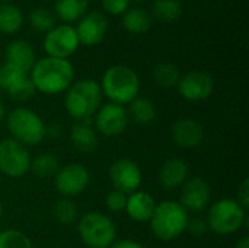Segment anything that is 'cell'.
Segmentation results:
<instances>
[{
    "label": "cell",
    "instance_id": "1",
    "mask_svg": "<svg viewBox=\"0 0 249 248\" xmlns=\"http://www.w3.org/2000/svg\"><path fill=\"white\" fill-rule=\"evenodd\" d=\"M29 77L41 94L58 95L66 92L74 82V67L70 60L45 56L36 58Z\"/></svg>",
    "mask_w": 249,
    "mask_h": 248
},
{
    "label": "cell",
    "instance_id": "2",
    "mask_svg": "<svg viewBox=\"0 0 249 248\" xmlns=\"http://www.w3.org/2000/svg\"><path fill=\"white\" fill-rule=\"evenodd\" d=\"M99 86L102 95H105L111 102L124 107L139 96L140 79L131 67L115 64L105 70Z\"/></svg>",
    "mask_w": 249,
    "mask_h": 248
},
{
    "label": "cell",
    "instance_id": "3",
    "mask_svg": "<svg viewBox=\"0 0 249 248\" xmlns=\"http://www.w3.org/2000/svg\"><path fill=\"white\" fill-rule=\"evenodd\" d=\"M102 96L101 86L96 80L80 79L73 82L66 91L64 107L76 121L90 120L99 110Z\"/></svg>",
    "mask_w": 249,
    "mask_h": 248
},
{
    "label": "cell",
    "instance_id": "4",
    "mask_svg": "<svg viewBox=\"0 0 249 248\" xmlns=\"http://www.w3.org/2000/svg\"><path fill=\"white\" fill-rule=\"evenodd\" d=\"M190 215L179 202L165 200L156 203L149 221L152 234L160 241H174L185 232Z\"/></svg>",
    "mask_w": 249,
    "mask_h": 248
},
{
    "label": "cell",
    "instance_id": "5",
    "mask_svg": "<svg viewBox=\"0 0 249 248\" xmlns=\"http://www.w3.org/2000/svg\"><path fill=\"white\" fill-rule=\"evenodd\" d=\"M6 126L12 139L26 148L36 146L45 139V123L29 108H13L6 117Z\"/></svg>",
    "mask_w": 249,
    "mask_h": 248
},
{
    "label": "cell",
    "instance_id": "6",
    "mask_svg": "<svg viewBox=\"0 0 249 248\" xmlns=\"http://www.w3.org/2000/svg\"><path fill=\"white\" fill-rule=\"evenodd\" d=\"M206 222L209 231L217 235H231L245 225L247 209L236 199H220L209 208Z\"/></svg>",
    "mask_w": 249,
    "mask_h": 248
},
{
    "label": "cell",
    "instance_id": "7",
    "mask_svg": "<svg viewBox=\"0 0 249 248\" xmlns=\"http://www.w3.org/2000/svg\"><path fill=\"white\" fill-rule=\"evenodd\" d=\"M82 243L89 248H108L117 237V229L109 216L101 212H88L77 222Z\"/></svg>",
    "mask_w": 249,
    "mask_h": 248
},
{
    "label": "cell",
    "instance_id": "8",
    "mask_svg": "<svg viewBox=\"0 0 249 248\" xmlns=\"http://www.w3.org/2000/svg\"><path fill=\"white\" fill-rule=\"evenodd\" d=\"M31 168V153L26 146L10 139L0 142V172L10 178H20Z\"/></svg>",
    "mask_w": 249,
    "mask_h": 248
},
{
    "label": "cell",
    "instance_id": "9",
    "mask_svg": "<svg viewBox=\"0 0 249 248\" xmlns=\"http://www.w3.org/2000/svg\"><path fill=\"white\" fill-rule=\"evenodd\" d=\"M80 47L74 25H55L44 37V51L48 57L69 60Z\"/></svg>",
    "mask_w": 249,
    "mask_h": 248
},
{
    "label": "cell",
    "instance_id": "10",
    "mask_svg": "<svg viewBox=\"0 0 249 248\" xmlns=\"http://www.w3.org/2000/svg\"><path fill=\"white\" fill-rule=\"evenodd\" d=\"M89 183L90 172L85 165L79 162H70L61 167L54 177V186L57 191L64 197H74L83 193Z\"/></svg>",
    "mask_w": 249,
    "mask_h": 248
},
{
    "label": "cell",
    "instance_id": "11",
    "mask_svg": "<svg viewBox=\"0 0 249 248\" xmlns=\"http://www.w3.org/2000/svg\"><path fill=\"white\" fill-rule=\"evenodd\" d=\"M95 120V130H98L104 136H120L125 132L128 126V113L125 107L108 102L105 105H101L96 114L93 115Z\"/></svg>",
    "mask_w": 249,
    "mask_h": 248
},
{
    "label": "cell",
    "instance_id": "12",
    "mask_svg": "<svg viewBox=\"0 0 249 248\" xmlns=\"http://www.w3.org/2000/svg\"><path fill=\"white\" fill-rule=\"evenodd\" d=\"M108 175L114 186V190L123 191L125 194H131L137 191L143 180L139 164L128 158H121L112 162Z\"/></svg>",
    "mask_w": 249,
    "mask_h": 248
},
{
    "label": "cell",
    "instance_id": "13",
    "mask_svg": "<svg viewBox=\"0 0 249 248\" xmlns=\"http://www.w3.org/2000/svg\"><path fill=\"white\" fill-rule=\"evenodd\" d=\"M177 86L184 99L191 101V102H200V101L207 99L213 94L214 79L207 72L193 70L181 76Z\"/></svg>",
    "mask_w": 249,
    "mask_h": 248
},
{
    "label": "cell",
    "instance_id": "14",
    "mask_svg": "<svg viewBox=\"0 0 249 248\" xmlns=\"http://www.w3.org/2000/svg\"><path fill=\"white\" fill-rule=\"evenodd\" d=\"M212 199V189L201 177L188 178L181 187V206L190 213H198L204 210Z\"/></svg>",
    "mask_w": 249,
    "mask_h": 248
},
{
    "label": "cell",
    "instance_id": "15",
    "mask_svg": "<svg viewBox=\"0 0 249 248\" xmlns=\"http://www.w3.org/2000/svg\"><path fill=\"white\" fill-rule=\"evenodd\" d=\"M80 45L95 47L104 41L108 32V20L101 12H88L74 26Z\"/></svg>",
    "mask_w": 249,
    "mask_h": 248
},
{
    "label": "cell",
    "instance_id": "16",
    "mask_svg": "<svg viewBox=\"0 0 249 248\" xmlns=\"http://www.w3.org/2000/svg\"><path fill=\"white\" fill-rule=\"evenodd\" d=\"M6 64L19 70L23 75H29L32 70L36 56L34 47L25 39H15L6 47Z\"/></svg>",
    "mask_w": 249,
    "mask_h": 248
},
{
    "label": "cell",
    "instance_id": "17",
    "mask_svg": "<svg viewBox=\"0 0 249 248\" xmlns=\"http://www.w3.org/2000/svg\"><path fill=\"white\" fill-rule=\"evenodd\" d=\"M171 133L174 142L185 149H193L200 146L204 139L203 126L193 118H181L175 121L171 129Z\"/></svg>",
    "mask_w": 249,
    "mask_h": 248
},
{
    "label": "cell",
    "instance_id": "18",
    "mask_svg": "<svg viewBox=\"0 0 249 248\" xmlns=\"http://www.w3.org/2000/svg\"><path fill=\"white\" fill-rule=\"evenodd\" d=\"M188 174L190 170L184 159L171 158L159 170V183L165 190H177L188 180Z\"/></svg>",
    "mask_w": 249,
    "mask_h": 248
},
{
    "label": "cell",
    "instance_id": "19",
    "mask_svg": "<svg viewBox=\"0 0 249 248\" xmlns=\"http://www.w3.org/2000/svg\"><path fill=\"white\" fill-rule=\"evenodd\" d=\"M156 208V200L152 194L146 191H134L127 196L125 212L136 222H149L153 210Z\"/></svg>",
    "mask_w": 249,
    "mask_h": 248
},
{
    "label": "cell",
    "instance_id": "20",
    "mask_svg": "<svg viewBox=\"0 0 249 248\" xmlns=\"http://www.w3.org/2000/svg\"><path fill=\"white\" fill-rule=\"evenodd\" d=\"M70 142L80 152H92L98 146L96 130L92 126V120L76 121L70 129Z\"/></svg>",
    "mask_w": 249,
    "mask_h": 248
},
{
    "label": "cell",
    "instance_id": "21",
    "mask_svg": "<svg viewBox=\"0 0 249 248\" xmlns=\"http://www.w3.org/2000/svg\"><path fill=\"white\" fill-rule=\"evenodd\" d=\"M89 9V0H54V15L63 23H77Z\"/></svg>",
    "mask_w": 249,
    "mask_h": 248
},
{
    "label": "cell",
    "instance_id": "22",
    "mask_svg": "<svg viewBox=\"0 0 249 248\" xmlns=\"http://www.w3.org/2000/svg\"><path fill=\"white\" fill-rule=\"evenodd\" d=\"M152 15L142 7H130L123 15V26L128 34H146L152 28Z\"/></svg>",
    "mask_w": 249,
    "mask_h": 248
},
{
    "label": "cell",
    "instance_id": "23",
    "mask_svg": "<svg viewBox=\"0 0 249 248\" xmlns=\"http://www.w3.org/2000/svg\"><path fill=\"white\" fill-rule=\"evenodd\" d=\"M23 25V13L13 3H0V32L16 34Z\"/></svg>",
    "mask_w": 249,
    "mask_h": 248
},
{
    "label": "cell",
    "instance_id": "24",
    "mask_svg": "<svg viewBox=\"0 0 249 248\" xmlns=\"http://www.w3.org/2000/svg\"><path fill=\"white\" fill-rule=\"evenodd\" d=\"M150 15L159 22L172 23L182 16V3L179 0H153Z\"/></svg>",
    "mask_w": 249,
    "mask_h": 248
},
{
    "label": "cell",
    "instance_id": "25",
    "mask_svg": "<svg viewBox=\"0 0 249 248\" xmlns=\"http://www.w3.org/2000/svg\"><path fill=\"white\" fill-rule=\"evenodd\" d=\"M128 115L137 123V124H150L156 118V107L149 98L137 96L128 104Z\"/></svg>",
    "mask_w": 249,
    "mask_h": 248
},
{
    "label": "cell",
    "instance_id": "26",
    "mask_svg": "<svg viewBox=\"0 0 249 248\" xmlns=\"http://www.w3.org/2000/svg\"><path fill=\"white\" fill-rule=\"evenodd\" d=\"M58 170H60L58 159L53 153L44 152V153H39L38 156H35L34 159H31L29 171H32L41 180H47L51 177L54 178Z\"/></svg>",
    "mask_w": 249,
    "mask_h": 248
},
{
    "label": "cell",
    "instance_id": "27",
    "mask_svg": "<svg viewBox=\"0 0 249 248\" xmlns=\"http://www.w3.org/2000/svg\"><path fill=\"white\" fill-rule=\"evenodd\" d=\"M153 79L162 88H174L181 79L179 69L172 63H160L153 69Z\"/></svg>",
    "mask_w": 249,
    "mask_h": 248
},
{
    "label": "cell",
    "instance_id": "28",
    "mask_svg": "<svg viewBox=\"0 0 249 248\" xmlns=\"http://www.w3.org/2000/svg\"><path fill=\"white\" fill-rule=\"evenodd\" d=\"M53 215L54 218L61 224V225H73L77 221L79 216V209L77 205L70 200V199H61L58 200L54 208H53Z\"/></svg>",
    "mask_w": 249,
    "mask_h": 248
},
{
    "label": "cell",
    "instance_id": "29",
    "mask_svg": "<svg viewBox=\"0 0 249 248\" xmlns=\"http://www.w3.org/2000/svg\"><path fill=\"white\" fill-rule=\"evenodd\" d=\"M29 25L36 32L47 34L51 28L55 26V15L51 13L47 7H35L29 13Z\"/></svg>",
    "mask_w": 249,
    "mask_h": 248
},
{
    "label": "cell",
    "instance_id": "30",
    "mask_svg": "<svg viewBox=\"0 0 249 248\" xmlns=\"http://www.w3.org/2000/svg\"><path fill=\"white\" fill-rule=\"evenodd\" d=\"M36 92L31 77L26 75V76H22L18 82H15L9 89H7V94L9 96L13 99V101H18V102H25L28 99H31L34 96V94Z\"/></svg>",
    "mask_w": 249,
    "mask_h": 248
},
{
    "label": "cell",
    "instance_id": "31",
    "mask_svg": "<svg viewBox=\"0 0 249 248\" xmlns=\"http://www.w3.org/2000/svg\"><path fill=\"white\" fill-rule=\"evenodd\" d=\"M0 248H32V243L22 231L4 229L0 232Z\"/></svg>",
    "mask_w": 249,
    "mask_h": 248
},
{
    "label": "cell",
    "instance_id": "32",
    "mask_svg": "<svg viewBox=\"0 0 249 248\" xmlns=\"http://www.w3.org/2000/svg\"><path fill=\"white\" fill-rule=\"evenodd\" d=\"M127 196L125 193L123 191H118V190H112L108 193L107 199H105V206L108 210L114 212V213H118L121 210H125V205H127Z\"/></svg>",
    "mask_w": 249,
    "mask_h": 248
},
{
    "label": "cell",
    "instance_id": "33",
    "mask_svg": "<svg viewBox=\"0 0 249 248\" xmlns=\"http://www.w3.org/2000/svg\"><path fill=\"white\" fill-rule=\"evenodd\" d=\"M22 76H26V75H23V73H20L19 70H16V69H13V67H10L9 64H3L1 67H0V88L1 89H9L15 82H18Z\"/></svg>",
    "mask_w": 249,
    "mask_h": 248
},
{
    "label": "cell",
    "instance_id": "34",
    "mask_svg": "<svg viewBox=\"0 0 249 248\" xmlns=\"http://www.w3.org/2000/svg\"><path fill=\"white\" fill-rule=\"evenodd\" d=\"M102 7L112 16H123L131 6V0H101Z\"/></svg>",
    "mask_w": 249,
    "mask_h": 248
},
{
    "label": "cell",
    "instance_id": "35",
    "mask_svg": "<svg viewBox=\"0 0 249 248\" xmlns=\"http://www.w3.org/2000/svg\"><path fill=\"white\" fill-rule=\"evenodd\" d=\"M185 231H188L193 237H203L209 231V227H207L206 219H201V218H190Z\"/></svg>",
    "mask_w": 249,
    "mask_h": 248
},
{
    "label": "cell",
    "instance_id": "36",
    "mask_svg": "<svg viewBox=\"0 0 249 248\" xmlns=\"http://www.w3.org/2000/svg\"><path fill=\"white\" fill-rule=\"evenodd\" d=\"M239 203H241V206L244 208V209H247L248 210L249 208V180L248 178H245L241 184H239V187H238V199H236Z\"/></svg>",
    "mask_w": 249,
    "mask_h": 248
},
{
    "label": "cell",
    "instance_id": "37",
    "mask_svg": "<svg viewBox=\"0 0 249 248\" xmlns=\"http://www.w3.org/2000/svg\"><path fill=\"white\" fill-rule=\"evenodd\" d=\"M108 248H144L143 244H140L139 241H133V240H118L114 241Z\"/></svg>",
    "mask_w": 249,
    "mask_h": 248
},
{
    "label": "cell",
    "instance_id": "38",
    "mask_svg": "<svg viewBox=\"0 0 249 248\" xmlns=\"http://www.w3.org/2000/svg\"><path fill=\"white\" fill-rule=\"evenodd\" d=\"M61 134V127L57 123H51L48 126H45V137H51V139H57Z\"/></svg>",
    "mask_w": 249,
    "mask_h": 248
},
{
    "label": "cell",
    "instance_id": "39",
    "mask_svg": "<svg viewBox=\"0 0 249 248\" xmlns=\"http://www.w3.org/2000/svg\"><path fill=\"white\" fill-rule=\"evenodd\" d=\"M235 248H249V237H244L236 246Z\"/></svg>",
    "mask_w": 249,
    "mask_h": 248
},
{
    "label": "cell",
    "instance_id": "40",
    "mask_svg": "<svg viewBox=\"0 0 249 248\" xmlns=\"http://www.w3.org/2000/svg\"><path fill=\"white\" fill-rule=\"evenodd\" d=\"M4 118V108H3V105H0V121Z\"/></svg>",
    "mask_w": 249,
    "mask_h": 248
},
{
    "label": "cell",
    "instance_id": "41",
    "mask_svg": "<svg viewBox=\"0 0 249 248\" xmlns=\"http://www.w3.org/2000/svg\"><path fill=\"white\" fill-rule=\"evenodd\" d=\"M1 218H3V205L0 203V221H1Z\"/></svg>",
    "mask_w": 249,
    "mask_h": 248
},
{
    "label": "cell",
    "instance_id": "42",
    "mask_svg": "<svg viewBox=\"0 0 249 248\" xmlns=\"http://www.w3.org/2000/svg\"><path fill=\"white\" fill-rule=\"evenodd\" d=\"M1 3H13L15 0H0Z\"/></svg>",
    "mask_w": 249,
    "mask_h": 248
},
{
    "label": "cell",
    "instance_id": "43",
    "mask_svg": "<svg viewBox=\"0 0 249 248\" xmlns=\"http://www.w3.org/2000/svg\"><path fill=\"white\" fill-rule=\"evenodd\" d=\"M41 1H54V0H41Z\"/></svg>",
    "mask_w": 249,
    "mask_h": 248
},
{
    "label": "cell",
    "instance_id": "44",
    "mask_svg": "<svg viewBox=\"0 0 249 248\" xmlns=\"http://www.w3.org/2000/svg\"><path fill=\"white\" fill-rule=\"evenodd\" d=\"M0 105H1V98H0Z\"/></svg>",
    "mask_w": 249,
    "mask_h": 248
}]
</instances>
